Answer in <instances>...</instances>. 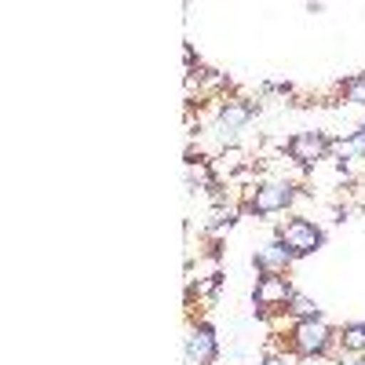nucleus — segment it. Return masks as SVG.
<instances>
[{
	"instance_id": "obj_7",
	"label": "nucleus",
	"mask_w": 365,
	"mask_h": 365,
	"mask_svg": "<svg viewBox=\"0 0 365 365\" xmlns=\"http://www.w3.org/2000/svg\"><path fill=\"white\" fill-rule=\"evenodd\" d=\"M296 263V252L292 249H285V241H267L263 249H256V256H252V267H256V274H285L289 267Z\"/></svg>"
},
{
	"instance_id": "obj_4",
	"label": "nucleus",
	"mask_w": 365,
	"mask_h": 365,
	"mask_svg": "<svg viewBox=\"0 0 365 365\" xmlns=\"http://www.w3.org/2000/svg\"><path fill=\"white\" fill-rule=\"evenodd\" d=\"M274 237L285 241V249H292L296 259H299V256H311V252H318V249L325 245L322 227H318L314 220H307V216H292V220H285L278 230H274Z\"/></svg>"
},
{
	"instance_id": "obj_2",
	"label": "nucleus",
	"mask_w": 365,
	"mask_h": 365,
	"mask_svg": "<svg viewBox=\"0 0 365 365\" xmlns=\"http://www.w3.org/2000/svg\"><path fill=\"white\" fill-rule=\"evenodd\" d=\"M336 344V332H332L322 318L318 322H292L289 329V351L299 358H322Z\"/></svg>"
},
{
	"instance_id": "obj_13",
	"label": "nucleus",
	"mask_w": 365,
	"mask_h": 365,
	"mask_svg": "<svg viewBox=\"0 0 365 365\" xmlns=\"http://www.w3.org/2000/svg\"><path fill=\"white\" fill-rule=\"evenodd\" d=\"M347 365H365V354H358L354 361H347Z\"/></svg>"
},
{
	"instance_id": "obj_6",
	"label": "nucleus",
	"mask_w": 365,
	"mask_h": 365,
	"mask_svg": "<svg viewBox=\"0 0 365 365\" xmlns=\"http://www.w3.org/2000/svg\"><path fill=\"white\" fill-rule=\"evenodd\" d=\"M182 354H187V365H212L220 358V344H216V329L212 325H194L182 340Z\"/></svg>"
},
{
	"instance_id": "obj_5",
	"label": "nucleus",
	"mask_w": 365,
	"mask_h": 365,
	"mask_svg": "<svg viewBox=\"0 0 365 365\" xmlns=\"http://www.w3.org/2000/svg\"><path fill=\"white\" fill-rule=\"evenodd\" d=\"M296 289L285 274H259V282L252 289V303L256 311H270V314H285V307L292 303Z\"/></svg>"
},
{
	"instance_id": "obj_10",
	"label": "nucleus",
	"mask_w": 365,
	"mask_h": 365,
	"mask_svg": "<svg viewBox=\"0 0 365 365\" xmlns=\"http://www.w3.org/2000/svg\"><path fill=\"white\" fill-rule=\"evenodd\" d=\"M336 340L344 344V351H351V354H365V322H351V325H344V332H340Z\"/></svg>"
},
{
	"instance_id": "obj_11",
	"label": "nucleus",
	"mask_w": 365,
	"mask_h": 365,
	"mask_svg": "<svg viewBox=\"0 0 365 365\" xmlns=\"http://www.w3.org/2000/svg\"><path fill=\"white\" fill-rule=\"evenodd\" d=\"M340 96H344L351 106H361V110H365V73H354V77L340 81Z\"/></svg>"
},
{
	"instance_id": "obj_12",
	"label": "nucleus",
	"mask_w": 365,
	"mask_h": 365,
	"mask_svg": "<svg viewBox=\"0 0 365 365\" xmlns=\"http://www.w3.org/2000/svg\"><path fill=\"white\" fill-rule=\"evenodd\" d=\"M263 365H289V358H285V354H267Z\"/></svg>"
},
{
	"instance_id": "obj_8",
	"label": "nucleus",
	"mask_w": 365,
	"mask_h": 365,
	"mask_svg": "<svg viewBox=\"0 0 365 365\" xmlns=\"http://www.w3.org/2000/svg\"><path fill=\"white\" fill-rule=\"evenodd\" d=\"M237 216H241V212L237 208H230V205H220V208H212L208 212V223H205V234L212 237V241H220L234 223H237Z\"/></svg>"
},
{
	"instance_id": "obj_1",
	"label": "nucleus",
	"mask_w": 365,
	"mask_h": 365,
	"mask_svg": "<svg viewBox=\"0 0 365 365\" xmlns=\"http://www.w3.org/2000/svg\"><path fill=\"white\" fill-rule=\"evenodd\" d=\"M296 197H299V187L292 179H267L259 187H245V201L237 205V212L267 220V216H278V212L292 208Z\"/></svg>"
},
{
	"instance_id": "obj_9",
	"label": "nucleus",
	"mask_w": 365,
	"mask_h": 365,
	"mask_svg": "<svg viewBox=\"0 0 365 365\" xmlns=\"http://www.w3.org/2000/svg\"><path fill=\"white\" fill-rule=\"evenodd\" d=\"M285 314H289L292 322H318V318H322V307H318L311 296H299V292H296L292 303L285 307Z\"/></svg>"
},
{
	"instance_id": "obj_3",
	"label": "nucleus",
	"mask_w": 365,
	"mask_h": 365,
	"mask_svg": "<svg viewBox=\"0 0 365 365\" xmlns=\"http://www.w3.org/2000/svg\"><path fill=\"white\" fill-rule=\"evenodd\" d=\"M285 154H289V161H292L296 168L314 172V168L332 154V139H329L325 132H314V128L296 132V135H289V139H285Z\"/></svg>"
}]
</instances>
